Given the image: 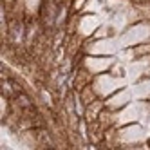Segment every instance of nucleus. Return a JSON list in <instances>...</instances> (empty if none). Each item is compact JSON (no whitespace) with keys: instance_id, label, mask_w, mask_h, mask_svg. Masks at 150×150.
I'll return each instance as SVG.
<instances>
[]
</instances>
